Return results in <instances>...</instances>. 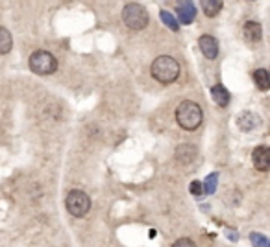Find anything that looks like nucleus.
<instances>
[{
	"label": "nucleus",
	"mask_w": 270,
	"mask_h": 247,
	"mask_svg": "<svg viewBox=\"0 0 270 247\" xmlns=\"http://www.w3.org/2000/svg\"><path fill=\"white\" fill-rule=\"evenodd\" d=\"M182 245H195V242H191V240H178V242L174 243V247H182Z\"/></svg>",
	"instance_id": "obj_20"
},
{
	"label": "nucleus",
	"mask_w": 270,
	"mask_h": 247,
	"mask_svg": "<svg viewBox=\"0 0 270 247\" xmlns=\"http://www.w3.org/2000/svg\"><path fill=\"white\" fill-rule=\"evenodd\" d=\"M196 159V146L182 144L176 148V161L182 164H191Z\"/></svg>",
	"instance_id": "obj_9"
},
{
	"label": "nucleus",
	"mask_w": 270,
	"mask_h": 247,
	"mask_svg": "<svg viewBox=\"0 0 270 247\" xmlns=\"http://www.w3.org/2000/svg\"><path fill=\"white\" fill-rule=\"evenodd\" d=\"M159 15H161V21L165 22V24H167V26L170 28L172 32H178V30H179L178 21H176V19H174V17L170 15V13H168V11H165V10H163L161 13H159Z\"/></svg>",
	"instance_id": "obj_17"
},
{
	"label": "nucleus",
	"mask_w": 270,
	"mask_h": 247,
	"mask_svg": "<svg viewBox=\"0 0 270 247\" xmlns=\"http://www.w3.org/2000/svg\"><path fill=\"white\" fill-rule=\"evenodd\" d=\"M152 78L157 80L159 83H174L179 76V65L178 61L170 57V55H159L150 67Z\"/></svg>",
	"instance_id": "obj_1"
},
{
	"label": "nucleus",
	"mask_w": 270,
	"mask_h": 247,
	"mask_svg": "<svg viewBox=\"0 0 270 247\" xmlns=\"http://www.w3.org/2000/svg\"><path fill=\"white\" fill-rule=\"evenodd\" d=\"M257 116H255L254 113H243L241 114V116H239V128L243 129V131H252V129L255 128V126H257Z\"/></svg>",
	"instance_id": "obj_14"
},
{
	"label": "nucleus",
	"mask_w": 270,
	"mask_h": 247,
	"mask_svg": "<svg viewBox=\"0 0 270 247\" xmlns=\"http://www.w3.org/2000/svg\"><path fill=\"white\" fill-rule=\"evenodd\" d=\"M216 183H218V173L207 175V177H205V184H204V194H215Z\"/></svg>",
	"instance_id": "obj_16"
},
{
	"label": "nucleus",
	"mask_w": 270,
	"mask_h": 247,
	"mask_svg": "<svg viewBox=\"0 0 270 247\" xmlns=\"http://www.w3.org/2000/svg\"><path fill=\"white\" fill-rule=\"evenodd\" d=\"M252 162L254 166L259 170V172H266L270 168V151L265 146H257L254 151H252Z\"/></svg>",
	"instance_id": "obj_7"
},
{
	"label": "nucleus",
	"mask_w": 270,
	"mask_h": 247,
	"mask_svg": "<svg viewBox=\"0 0 270 247\" xmlns=\"http://www.w3.org/2000/svg\"><path fill=\"white\" fill-rule=\"evenodd\" d=\"M30 69H32L33 74L37 76H49L54 74L56 69H58V61L50 52L47 50H37L30 55Z\"/></svg>",
	"instance_id": "obj_4"
},
{
	"label": "nucleus",
	"mask_w": 270,
	"mask_h": 247,
	"mask_svg": "<svg viewBox=\"0 0 270 247\" xmlns=\"http://www.w3.org/2000/svg\"><path fill=\"white\" fill-rule=\"evenodd\" d=\"M176 120H178V124L184 129L193 131V129L198 128V126L202 124V120H204L202 107L198 105V103L185 100V102L179 103L178 109H176Z\"/></svg>",
	"instance_id": "obj_2"
},
{
	"label": "nucleus",
	"mask_w": 270,
	"mask_h": 247,
	"mask_svg": "<svg viewBox=\"0 0 270 247\" xmlns=\"http://www.w3.org/2000/svg\"><path fill=\"white\" fill-rule=\"evenodd\" d=\"M254 81L259 91H268L270 89V76L265 69H257L254 72Z\"/></svg>",
	"instance_id": "obj_13"
},
{
	"label": "nucleus",
	"mask_w": 270,
	"mask_h": 247,
	"mask_svg": "<svg viewBox=\"0 0 270 247\" xmlns=\"http://www.w3.org/2000/svg\"><path fill=\"white\" fill-rule=\"evenodd\" d=\"M176 11H178V19L182 24H191L196 17V8L193 0H178L176 2Z\"/></svg>",
	"instance_id": "obj_6"
},
{
	"label": "nucleus",
	"mask_w": 270,
	"mask_h": 247,
	"mask_svg": "<svg viewBox=\"0 0 270 247\" xmlns=\"http://www.w3.org/2000/svg\"><path fill=\"white\" fill-rule=\"evenodd\" d=\"M244 37H246V41L248 43H259L261 37H263V30H261V24L255 21H248L244 22Z\"/></svg>",
	"instance_id": "obj_10"
},
{
	"label": "nucleus",
	"mask_w": 270,
	"mask_h": 247,
	"mask_svg": "<svg viewBox=\"0 0 270 247\" xmlns=\"http://www.w3.org/2000/svg\"><path fill=\"white\" fill-rule=\"evenodd\" d=\"M200 4L207 17H216L222 10V0H200Z\"/></svg>",
	"instance_id": "obj_12"
},
{
	"label": "nucleus",
	"mask_w": 270,
	"mask_h": 247,
	"mask_svg": "<svg viewBox=\"0 0 270 247\" xmlns=\"http://www.w3.org/2000/svg\"><path fill=\"white\" fill-rule=\"evenodd\" d=\"M211 96H213V100L216 102V105H220V107H226L228 102H230V92H228L226 87L220 85V83H216L215 87H211Z\"/></svg>",
	"instance_id": "obj_11"
},
{
	"label": "nucleus",
	"mask_w": 270,
	"mask_h": 247,
	"mask_svg": "<svg viewBox=\"0 0 270 247\" xmlns=\"http://www.w3.org/2000/svg\"><path fill=\"white\" fill-rule=\"evenodd\" d=\"M65 205L70 214L76 216V218H81V216H85L89 212V209H91V199H89V196L85 192H81V190H70L67 194Z\"/></svg>",
	"instance_id": "obj_5"
},
{
	"label": "nucleus",
	"mask_w": 270,
	"mask_h": 247,
	"mask_svg": "<svg viewBox=\"0 0 270 247\" xmlns=\"http://www.w3.org/2000/svg\"><path fill=\"white\" fill-rule=\"evenodd\" d=\"M13 46V39H11V33L6 30L4 26H0V55L8 54Z\"/></svg>",
	"instance_id": "obj_15"
},
{
	"label": "nucleus",
	"mask_w": 270,
	"mask_h": 247,
	"mask_svg": "<svg viewBox=\"0 0 270 247\" xmlns=\"http://www.w3.org/2000/svg\"><path fill=\"white\" fill-rule=\"evenodd\" d=\"M189 190H191V194H193V196H196V198H198V196H202V194H204V184L198 183V181H193V183L189 184Z\"/></svg>",
	"instance_id": "obj_18"
},
{
	"label": "nucleus",
	"mask_w": 270,
	"mask_h": 247,
	"mask_svg": "<svg viewBox=\"0 0 270 247\" xmlns=\"http://www.w3.org/2000/svg\"><path fill=\"white\" fill-rule=\"evenodd\" d=\"M198 46H200L202 54L207 57V59H215L218 55V41H216L213 35H202L198 39Z\"/></svg>",
	"instance_id": "obj_8"
},
{
	"label": "nucleus",
	"mask_w": 270,
	"mask_h": 247,
	"mask_svg": "<svg viewBox=\"0 0 270 247\" xmlns=\"http://www.w3.org/2000/svg\"><path fill=\"white\" fill-rule=\"evenodd\" d=\"M250 238H252V242L257 243V245H263V247L268 245V240H266L263 234H255V232H252V234H250Z\"/></svg>",
	"instance_id": "obj_19"
},
{
	"label": "nucleus",
	"mask_w": 270,
	"mask_h": 247,
	"mask_svg": "<svg viewBox=\"0 0 270 247\" xmlns=\"http://www.w3.org/2000/svg\"><path fill=\"white\" fill-rule=\"evenodd\" d=\"M122 21L128 28L139 32V30H145L146 24H148V11L143 8L141 4H126L124 10H122Z\"/></svg>",
	"instance_id": "obj_3"
}]
</instances>
